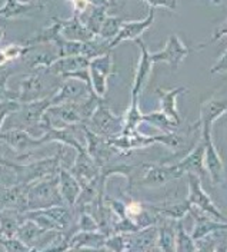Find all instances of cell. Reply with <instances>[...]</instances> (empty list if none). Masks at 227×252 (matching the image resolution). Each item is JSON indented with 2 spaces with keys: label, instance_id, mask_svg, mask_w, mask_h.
Returning <instances> with one entry per match:
<instances>
[{
  "label": "cell",
  "instance_id": "b9f144b4",
  "mask_svg": "<svg viewBox=\"0 0 227 252\" xmlns=\"http://www.w3.org/2000/svg\"><path fill=\"white\" fill-rule=\"evenodd\" d=\"M3 39H4V31H3V28H0V46H1Z\"/></svg>",
  "mask_w": 227,
  "mask_h": 252
},
{
  "label": "cell",
  "instance_id": "9a60e30c",
  "mask_svg": "<svg viewBox=\"0 0 227 252\" xmlns=\"http://www.w3.org/2000/svg\"><path fill=\"white\" fill-rule=\"evenodd\" d=\"M69 171L79 179V182L83 187V185L98 179L101 172V168L93 160V158L89 155L87 149H84V151L77 152L76 160Z\"/></svg>",
  "mask_w": 227,
  "mask_h": 252
},
{
  "label": "cell",
  "instance_id": "7402d4cb",
  "mask_svg": "<svg viewBox=\"0 0 227 252\" xmlns=\"http://www.w3.org/2000/svg\"><path fill=\"white\" fill-rule=\"evenodd\" d=\"M63 23L65 20L62 19H53L51 26L40 31L39 33L33 34L30 39H27L25 42V45L27 46H42V45H50L54 43L60 36H62V29H63Z\"/></svg>",
  "mask_w": 227,
  "mask_h": 252
},
{
  "label": "cell",
  "instance_id": "60d3db41",
  "mask_svg": "<svg viewBox=\"0 0 227 252\" xmlns=\"http://www.w3.org/2000/svg\"><path fill=\"white\" fill-rule=\"evenodd\" d=\"M93 6H110V1L109 0H89Z\"/></svg>",
  "mask_w": 227,
  "mask_h": 252
},
{
  "label": "cell",
  "instance_id": "7a4b0ae2",
  "mask_svg": "<svg viewBox=\"0 0 227 252\" xmlns=\"http://www.w3.org/2000/svg\"><path fill=\"white\" fill-rule=\"evenodd\" d=\"M54 205H66L59 190L57 173L45 176L27 187V211L45 209Z\"/></svg>",
  "mask_w": 227,
  "mask_h": 252
},
{
  "label": "cell",
  "instance_id": "8992f818",
  "mask_svg": "<svg viewBox=\"0 0 227 252\" xmlns=\"http://www.w3.org/2000/svg\"><path fill=\"white\" fill-rule=\"evenodd\" d=\"M86 126L100 136L112 138V136H116V133H122L123 116L122 118L116 116L113 112L109 109V106L104 102H101Z\"/></svg>",
  "mask_w": 227,
  "mask_h": 252
},
{
  "label": "cell",
  "instance_id": "e0dca14e",
  "mask_svg": "<svg viewBox=\"0 0 227 252\" xmlns=\"http://www.w3.org/2000/svg\"><path fill=\"white\" fill-rule=\"evenodd\" d=\"M57 178H59V190H60V195H62L65 204L75 208V205L80 196L81 189H83L79 179L63 166H60V169L57 172Z\"/></svg>",
  "mask_w": 227,
  "mask_h": 252
},
{
  "label": "cell",
  "instance_id": "ab89813d",
  "mask_svg": "<svg viewBox=\"0 0 227 252\" xmlns=\"http://www.w3.org/2000/svg\"><path fill=\"white\" fill-rule=\"evenodd\" d=\"M69 1L72 3V6H73V9H75V13L79 16L83 15V13L87 10L89 4H90L89 0H69Z\"/></svg>",
  "mask_w": 227,
  "mask_h": 252
},
{
  "label": "cell",
  "instance_id": "ffe728a7",
  "mask_svg": "<svg viewBox=\"0 0 227 252\" xmlns=\"http://www.w3.org/2000/svg\"><path fill=\"white\" fill-rule=\"evenodd\" d=\"M62 36L69 40H77V42H87L90 39H93L96 34L92 31H89V28L80 20V16L76 15L65 20L63 23V29H62Z\"/></svg>",
  "mask_w": 227,
  "mask_h": 252
},
{
  "label": "cell",
  "instance_id": "ee69618b",
  "mask_svg": "<svg viewBox=\"0 0 227 252\" xmlns=\"http://www.w3.org/2000/svg\"><path fill=\"white\" fill-rule=\"evenodd\" d=\"M109 1H110V4H112V3H113L114 0H109Z\"/></svg>",
  "mask_w": 227,
  "mask_h": 252
},
{
  "label": "cell",
  "instance_id": "83f0119b",
  "mask_svg": "<svg viewBox=\"0 0 227 252\" xmlns=\"http://www.w3.org/2000/svg\"><path fill=\"white\" fill-rule=\"evenodd\" d=\"M125 22H126V19H123V17L107 16L104 19V23H103V26H101V29L99 32L98 36H100L101 39H106V40L112 42L114 37L119 34L122 26L125 25Z\"/></svg>",
  "mask_w": 227,
  "mask_h": 252
},
{
  "label": "cell",
  "instance_id": "52a82bcc",
  "mask_svg": "<svg viewBox=\"0 0 227 252\" xmlns=\"http://www.w3.org/2000/svg\"><path fill=\"white\" fill-rule=\"evenodd\" d=\"M189 179V196L187 201L192 206H196L199 209H202L203 212L211 215L213 218L222 222H227L226 217L217 209V206L210 199V196L207 195V192L202 187V179L199 175L196 173H189L187 175Z\"/></svg>",
  "mask_w": 227,
  "mask_h": 252
},
{
  "label": "cell",
  "instance_id": "484cf974",
  "mask_svg": "<svg viewBox=\"0 0 227 252\" xmlns=\"http://www.w3.org/2000/svg\"><path fill=\"white\" fill-rule=\"evenodd\" d=\"M143 115L139 109V97H131L130 106L126 115L123 116V129L122 135H130L137 130V126L140 122H143Z\"/></svg>",
  "mask_w": 227,
  "mask_h": 252
},
{
  "label": "cell",
  "instance_id": "7bdbcfd3",
  "mask_svg": "<svg viewBox=\"0 0 227 252\" xmlns=\"http://www.w3.org/2000/svg\"><path fill=\"white\" fill-rule=\"evenodd\" d=\"M211 1H213L214 4H220V3H222V0H211Z\"/></svg>",
  "mask_w": 227,
  "mask_h": 252
},
{
  "label": "cell",
  "instance_id": "e575fe53",
  "mask_svg": "<svg viewBox=\"0 0 227 252\" xmlns=\"http://www.w3.org/2000/svg\"><path fill=\"white\" fill-rule=\"evenodd\" d=\"M77 228L80 231H100V225L98 220H95L89 212L81 211L79 215V222H77Z\"/></svg>",
  "mask_w": 227,
  "mask_h": 252
},
{
  "label": "cell",
  "instance_id": "d6986e66",
  "mask_svg": "<svg viewBox=\"0 0 227 252\" xmlns=\"http://www.w3.org/2000/svg\"><path fill=\"white\" fill-rule=\"evenodd\" d=\"M187 92V88L184 86H178L175 89H170V91H164V89H156V94L160 99V110L164 112L167 116H170L172 119H175L176 122H181L180 119V115H178L177 110V97L181 94H186Z\"/></svg>",
  "mask_w": 227,
  "mask_h": 252
},
{
  "label": "cell",
  "instance_id": "836d02e7",
  "mask_svg": "<svg viewBox=\"0 0 227 252\" xmlns=\"http://www.w3.org/2000/svg\"><path fill=\"white\" fill-rule=\"evenodd\" d=\"M20 108V102L17 99H9V100H3L0 102V132H1V127L4 126L7 118L16 112Z\"/></svg>",
  "mask_w": 227,
  "mask_h": 252
},
{
  "label": "cell",
  "instance_id": "5bb4252c",
  "mask_svg": "<svg viewBox=\"0 0 227 252\" xmlns=\"http://www.w3.org/2000/svg\"><path fill=\"white\" fill-rule=\"evenodd\" d=\"M136 43L140 47V61L137 63V69H136V75L133 80V86H131V97H140L142 91L145 89L147 80L151 75V67H153V59H151V53L147 50L146 43L142 39H137Z\"/></svg>",
  "mask_w": 227,
  "mask_h": 252
},
{
  "label": "cell",
  "instance_id": "f1b7e54d",
  "mask_svg": "<svg viewBox=\"0 0 227 252\" xmlns=\"http://www.w3.org/2000/svg\"><path fill=\"white\" fill-rule=\"evenodd\" d=\"M197 245L193 236L184 231L181 220H177L176 225V239H175V251H196Z\"/></svg>",
  "mask_w": 227,
  "mask_h": 252
},
{
  "label": "cell",
  "instance_id": "ac0fdd59",
  "mask_svg": "<svg viewBox=\"0 0 227 252\" xmlns=\"http://www.w3.org/2000/svg\"><path fill=\"white\" fill-rule=\"evenodd\" d=\"M106 238L107 236L100 231H79L69 239V250H99L104 247Z\"/></svg>",
  "mask_w": 227,
  "mask_h": 252
},
{
  "label": "cell",
  "instance_id": "f35d334b",
  "mask_svg": "<svg viewBox=\"0 0 227 252\" xmlns=\"http://www.w3.org/2000/svg\"><path fill=\"white\" fill-rule=\"evenodd\" d=\"M227 72V50L222 55V58L214 63V66L210 69V73L216 75V73H225Z\"/></svg>",
  "mask_w": 227,
  "mask_h": 252
},
{
  "label": "cell",
  "instance_id": "8fae6325",
  "mask_svg": "<svg viewBox=\"0 0 227 252\" xmlns=\"http://www.w3.org/2000/svg\"><path fill=\"white\" fill-rule=\"evenodd\" d=\"M170 166H172V172L175 175V179L181 178L184 175L187 176L189 173H196L200 178L204 176L207 173L204 166V142H199L197 146L187 157L183 158L176 165H170Z\"/></svg>",
  "mask_w": 227,
  "mask_h": 252
},
{
  "label": "cell",
  "instance_id": "d590c367",
  "mask_svg": "<svg viewBox=\"0 0 227 252\" xmlns=\"http://www.w3.org/2000/svg\"><path fill=\"white\" fill-rule=\"evenodd\" d=\"M223 36H227V19L216 29V31L213 32V34H211V37L209 40H206L204 43H202V45H199V46L196 47L197 50H200V49H204L206 46H209L211 43H214L216 40H219L220 37H223Z\"/></svg>",
  "mask_w": 227,
  "mask_h": 252
},
{
  "label": "cell",
  "instance_id": "f546056e",
  "mask_svg": "<svg viewBox=\"0 0 227 252\" xmlns=\"http://www.w3.org/2000/svg\"><path fill=\"white\" fill-rule=\"evenodd\" d=\"M106 10H107V6H93V10L90 12L87 20L84 22V25L89 28V31L93 32L96 36L99 34V32L104 23V19L107 17Z\"/></svg>",
  "mask_w": 227,
  "mask_h": 252
},
{
  "label": "cell",
  "instance_id": "3957f363",
  "mask_svg": "<svg viewBox=\"0 0 227 252\" xmlns=\"http://www.w3.org/2000/svg\"><path fill=\"white\" fill-rule=\"evenodd\" d=\"M51 106V96L39 100L20 103V108L7 118V125L10 127H22L30 130L33 127L43 129L46 112Z\"/></svg>",
  "mask_w": 227,
  "mask_h": 252
},
{
  "label": "cell",
  "instance_id": "8d00e7d4",
  "mask_svg": "<svg viewBox=\"0 0 227 252\" xmlns=\"http://www.w3.org/2000/svg\"><path fill=\"white\" fill-rule=\"evenodd\" d=\"M145 211L143 204L142 202H137V201H131L130 204L126 205V217H129L131 220H134L142 212Z\"/></svg>",
  "mask_w": 227,
  "mask_h": 252
},
{
  "label": "cell",
  "instance_id": "277c9868",
  "mask_svg": "<svg viewBox=\"0 0 227 252\" xmlns=\"http://www.w3.org/2000/svg\"><path fill=\"white\" fill-rule=\"evenodd\" d=\"M0 141L4 142L10 148L17 160L30 159L33 151L45 145V139L42 135L33 136L29 130L22 127H10L4 132H0Z\"/></svg>",
  "mask_w": 227,
  "mask_h": 252
},
{
  "label": "cell",
  "instance_id": "74e56055",
  "mask_svg": "<svg viewBox=\"0 0 227 252\" xmlns=\"http://www.w3.org/2000/svg\"><path fill=\"white\" fill-rule=\"evenodd\" d=\"M147 3L150 4V7H164L169 10H175L176 9V0H146Z\"/></svg>",
  "mask_w": 227,
  "mask_h": 252
},
{
  "label": "cell",
  "instance_id": "ba28073f",
  "mask_svg": "<svg viewBox=\"0 0 227 252\" xmlns=\"http://www.w3.org/2000/svg\"><path fill=\"white\" fill-rule=\"evenodd\" d=\"M92 91H93L92 86L80 79L67 78L56 89V92L51 94V105L80 102L84 97H87Z\"/></svg>",
  "mask_w": 227,
  "mask_h": 252
},
{
  "label": "cell",
  "instance_id": "30bf717a",
  "mask_svg": "<svg viewBox=\"0 0 227 252\" xmlns=\"http://www.w3.org/2000/svg\"><path fill=\"white\" fill-rule=\"evenodd\" d=\"M189 52H190L189 47L181 42V39L178 37L177 34H170L164 49L160 50V52L151 53V59H153L154 63H169L172 70H177L178 66L181 64V62L189 55Z\"/></svg>",
  "mask_w": 227,
  "mask_h": 252
},
{
  "label": "cell",
  "instance_id": "5b68a950",
  "mask_svg": "<svg viewBox=\"0 0 227 252\" xmlns=\"http://www.w3.org/2000/svg\"><path fill=\"white\" fill-rule=\"evenodd\" d=\"M49 75L48 67H40V69H33L32 73L22 79L19 85V92H17V100L20 103L39 100L43 97H49L48 91H50V85L46 82V76Z\"/></svg>",
  "mask_w": 227,
  "mask_h": 252
},
{
  "label": "cell",
  "instance_id": "2e32d148",
  "mask_svg": "<svg viewBox=\"0 0 227 252\" xmlns=\"http://www.w3.org/2000/svg\"><path fill=\"white\" fill-rule=\"evenodd\" d=\"M90 64V59H87L83 55H76V56H63L56 59L54 62L50 64L49 69L50 72L59 78L66 79L69 78L70 75L80 72L84 69H89Z\"/></svg>",
  "mask_w": 227,
  "mask_h": 252
},
{
  "label": "cell",
  "instance_id": "9c48e42d",
  "mask_svg": "<svg viewBox=\"0 0 227 252\" xmlns=\"http://www.w3.org/2000/svg\"><path fill=\"white\" fill-rule=\"evenodd\" d=\"M227 113V94H223V91L217 92L203 102L200 109V121L197 122L200 125L202 132H211L213 124L220 119L223 115Z\"/></svg>",
  "mask_w": 227,
  "mask_h": 252
},
{
  "label": "cell",
  "instance_id": "1f68e13d",
  "mask_svg": "<svg viewBox=\"0 0 227 252\" xmlns=\"http://www.w3.org/2000/svg\"><path fill=\"white\" fill-rule=\"evenodd\" d=\"M4 67H0V102L9 100V99H17L16 92L10 91L7 88V79L10 78L12 72L7 70V69H4Z\"/></svg>",
  "mask_w": 227,
  "mask_h": 252
},
{
  "label": "cell",
  "instance_id": "44dd1931",
  "mask_svg": "<svg viewBox=\"0 0 227 252\" xmlns=\"http://www.w3.org/2000/svg\"><path fill=\"white\" fill-rule=\"evenodd\" d=\"M146 168L145 176L142 179V185L147 187H159L166 184L170 179H175L170 165H156V163H143Z\"/></svg>",
  "mask_w": 227,
  "mask_h": 252
},
{
  "label": "cell",
  "instance_id": "7c38bea8",
  "mask_svg": "<svg viewBox=\"0 0 227 252\" xmlns=\"http://www.w3.org/2000/svg\"><path fill=\"white\" fill-rule=\"evenodd\" d=\"M202 141L204 142V166L209 173L213 185L222 182L225 172V162L220 157L216 145L211 139V132H202Z\"/></svg>",
  "mask_w": 227,
  "mask_h": 252
},
{
  "label": "cell",
  "instance_id": "603a6c76",
  "mask_svg": "<svg viewBox=\"0 0 227 252\" xmlns=\"http://www.w3.org/2000/svg\"><path fill=\"white\" fill-rule=\"evenodd\" d=\"M23 220V212L17 209H0V238L17 235L19 226Z\"/></svg>",
  "mask_w": 227,
  "mask_h": 252
},
{
  "label": "cell",
  "instance_id": "4dcf8cb0",
  "mask_svg": "<svg viewBox=\"0 0 227 252\" xmlns=\"http://www.w3.org/2000/svg\"><path fill=\"white\" fill-rule=\"evenodd\" d=\"M0 245L4 248L6 252H29L33 251L29 245H26L17 235L0 238Z\"/></svg>",
  "mask_w": 227,
  "mask_h": 252
},
{
  "label": "cell",
  "instance_id": "d4e9b609",
  "mask_svg": "<svg viewBox=\"0 0 227 252\" xmlns=\"http://www.w3.org/2000/svg\"><path fill=\"white\" fill-rule=\"evenodd\" d=\"M43 4L36 3H22L19 0H4V4L0 7V16L6 19H16L27 15L36 9H42Z\"/></svg>",
  "mask_w": 227,
  "mask_h": 252
},
{
  "label": "cell",
  "instance_id": "4316f807",
  "mask_svg": "<svg viewBox=\"0 0 227 252\" xmlns=\"http://www.w3.org/2000/svg\"><path fill=\"white\" fill-rule=\"evenodd\" d=\"M143 122H149L150 125H153L154 127H157V129H160L163 133L175 132L177 129V126L180 125L178 122H176L175 119H172L170 116H167L162 110L143 115Z\"/></svg>",
  "mask_w": 227,
  "mask_h": 252
},
{
  "label": "cell",
  "instance_id": "4fadbf2b",
  "mask_svg": "<svg viewBox=\"0 0 227 252\" xmlns=\"http://www.w3.org/2000/svg\"><path fill=\"white\" fill-rule=\"evenodd\" d=\"M154 7H150L149 15L143 19V20H131V22H125V25L122 26V29L119 32V34L114 37L113 40L110 42V50L114 49L116 46H119L122 42L125 40H137L142 37V34L153 25L154 22Z\"/></svg>",
  "mask_w": 227,
  "mask_h": 252
},
{
  "label": "cell",
  "instance_id": "cb8c5ba5",
  "mask_svg": "<svg viewBox=\"0 0 227 252\" xmlns=\"http://www.w3.org/2000/svg\"><path fill=\"white\" fill-rule=\"evenodd\" d=\"M46 231H48V229L42 228L39 223H36L33 220L25 218L23 222L20 223V226H19L17 236L34 251L36 244L39 242V239L43 236V234H45Z\"/></svg>",
  "mask_w": 227,
  "mask_h": 252
},
{
  "label": "cell",
  "instance_id": "6da1fadb",
  "mask_svg": "<svg viewBox=\"0 0 227 252\" xmlns=\"http://www.w3.org/2000/svg\"><path fill=\"white\" fill-rule=\"evenodd\" d=\"M63 149L59 151L54 157L32 160V162H10L7 165L9 169H12L15 173V184L22 185H30L33 182L59 172L60 163L63 159Z\"/></svg>",
  "mask_w": 227,
  "mask_h": 252
},
{
  "label": "cell",
  "instance_id": "d6a6232c",
  "mask_svg": "<svg viewBox=\"0 0 227 252\" xmlns=\"http://www.w3.org/2000/svg\"><path fill=\"white\" fill-rule=\"evenodd\" d=\"M175 232L169 228V226H163L159 231V238H157V244L159 248L164 251H173L175 250Z\"/></svg>",
  "mask_w": 227,
  "mask_h": 252
}]
</instances>
